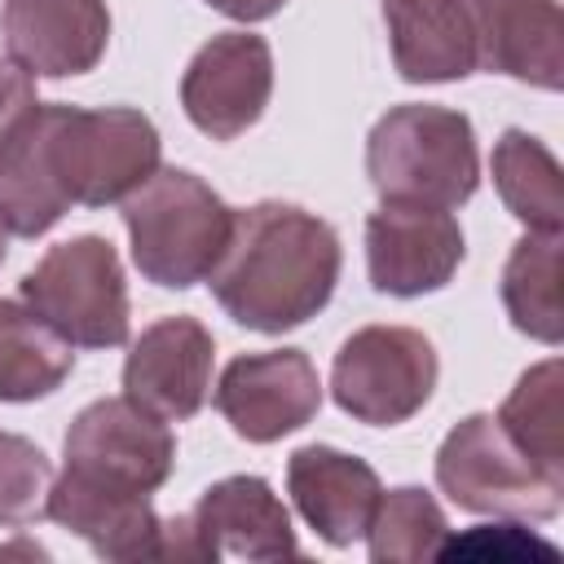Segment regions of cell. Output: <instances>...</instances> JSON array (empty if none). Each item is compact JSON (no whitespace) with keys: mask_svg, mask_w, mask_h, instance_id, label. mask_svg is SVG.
I'll use <instances>...</instances> for the list:
<instances>
[{"mask_svg":"<svg viewBox=\"0 0 564 564\" xmlns=\"http://www.w3.org/2000/svg\"><path fill=\"white\" fill-rule=\"evenodd\" d=\"M163 141L132 106L40 101L22 137L0 154V220L18 238L48 234L70 207L123 203L159 167Z\"/></svg>","mask_w":564,"mask_h":564,"instance_id":"6da1fadb","label":"cell"},{"mask_svg":"<svg viewBox=\"0 0 564 564\" xmlns=\"http://www.w3.org/2000/svg\"><path fill=\"white\" fill-rule=\"evenodd\" d=\"M339 269V234L322 216L264 198L234 212L229 242L207 273V286L238 326L282 335L330 304Z\"/></svg>","mask_w":564,"mask_h":564,"instance_id":"7a4b0ae2","label":"cell"},{"mask_svg":"<svg viewBox=\"0 0 564 564\" xmlns=\"http://www.w3.org/2000/svg\"><path fill=\"white\" fill-rule=\"evenodd\" d=\"M366 176L379 203L454 212L480 185L476 128L449 106H392L366 137Z\"/></svg>","mask_w":564,"mask_h":564,"instance_id":"3957f363","label":"cell"},{"mask_svg":"<svg viewBox=\"0 0 564 564\" xmlns=\"http://www.w3.org/2000/svg\"><path fill=\"white\" fill-rule=\"evenodd\" d=\"M119 216L132 238V264L167 291L207 282L234 229V207L207 181L163 163L119 203Z\"/></svg>","mask_w":564,"mask_h":564,"instance_id":"277c9868","label":"cell"},{"mask_svg":"<svg viewBox=\"0 0 564 564\" xmlns=\"http://www.w3.org/2000/svg\"><path fill=\"white\" fill-rule=\"evenodd\" d=\"M436 485L471 516L555 520L564 507V485L551 480L494 414H467L449 427L436 449Z\"/></svg>","mask_w":564,"mask_h":564,"instance_id":"5b68a950","label":"cell"},{"mask_svg":"<svg viewBox=\"0 0 564 564\" xmlns=\"http://www.w3.org/2000/svg\"><path fill=\"white\" fill-rule=\"evenodd\" d=\"M18 300L35 308L70 348L128 344V282L119 251L101 234H79L44 251L18 282Z\"/></svg>","mask_w":564,"mask_h":564,"instance_id":"8992f818","label":"cell"},{"mask_svg":"<svg viewBox=\"0 0 564 564\" xmlns=\"http://www.w3.org/2000/svg\"><path fill=\"white\" fill-rule=\"evenodd\" d=\"M436 348L414 326H361L330 361V397L344 414L370 427L414 419L436 388Z\"/></svg>","mask_w":564,"mask_h":564,"instance_id":"52a82bcc","label":"cell"},{"mask_svg":"<svg viewBox=\"0 0 564 564\" xmlns=\"http://www.w3.org/2000/svg\"><path fill=\"white\" fill-rule=\"evenodd\" d=\"M295 529L264 476H225L194 511L163 520V560H295Z\"/></svg>","mask_w":564,"mask_h":564,"instance_id":"ba28073f","label":"cell"},{"mask_svg":"<svg viewBox=\"0 0 564 564\" xmlns=\"http://www.w3.org/2000/svg\"><path fill=\"white\" fill-rule=\"evenodd\" d=\"M62 458V471L79 480L123 494H154L176 467V436L159 414L141 410L137 401L101 397L70 419Z\"/></svg>","mask_w":564,"mask_h":564,"instance_id":"9c48e42d","label":"cell"},{"mask_svg":"<svg viewBox=\"0 0 564 564\" xmlns=\"http://www.w3.org/2000/svg\"><path fill=\"white\" fill-rule=\"evenodd\" d=\"M273 97V48L251 31L212 35L181 75V106L212 141H234L260 123Z\"/></svg>","mask_w":564,"mask_h":564,"instance_id":"30bf717a","label":"cell"},{"mask_svg":"<svg viewBox=\"0 0 564 564\" xmlns=\"http://www.w3.org/2000/svg\"><path fill=\"white\" fill-rule=\"evenodd\" d=\"M212 401L242 441L269 445L313 423V414L322 410V379L308 352L269 348L234 357L220 370Z\"/></svg>","mask_w":564,"mask_h":564,"instance_id":"8fae6325","label":"cell"},{"mask_svg":"<svg viewBox=\"0 0 564 564\" xmlns=\"http://www.w3.org/2000/svg\"><path fill=\"white\" fill-rule=\"evenodd\" d=\"M467 256L463 229L441 207L379 203L366 216V269L379 295L414 300L449 286Z\"/></svg>","mask_w":564,"mask_h":564,"instance_id":"7c38bea8","label":"cell"},{"mask_svg":"<svg viewBox=\"0 0 564 564\" xmlns=\"http://www.w3.org/2000/svg\"><path fill=\"white\" fill-rule=\"evenodd\" d=\"M212 361H216V339L198 317L189 313L159 317L128 348L123 397L159 414L163 423H185L207 405Z\"/></svg>","mask_w":564,"mask_h":564,"instance_id":"4fadbf2b","label":"cell"},{"mask_svg":"<svg viewBox=\"0 0 564 564\" xmlns=\"http://www.w3.org/2000/svg\"><path fill=\"white\" fill-rule=\"evenodd\" d=\"M0 35L9 57L35 79L88 75L110 44L106 0H4Z\"/></svg>","mask_w":564,"mask_h":564,"instance_id":"5bb4252c","label":"cell"},{"mask_svg":"<svg viewBox=\"0 0 564 564\" xmlns=\"http://www.w3.org/2000/svg\"><path fill=\"white\" fill-rule=\"evenodd\" d=\"M476 66L555 93L564 84V22L555 0H458Z\"/></svg>","mask_w":564,"mask_h":564,"instance_id":"9a60e30c","label":"cell"},{"mask_svg":"<svg viewBox=\"0 0 564 564\" xmlns=\"http://www.w3.org/2000/svg\"><path fill=\"white\" fill-rule=\"evenodd\" d=\"M286 494L326 546H352L357 538H366L383 485L357 454H344L335 445H300L286 458Z\"/></svg>","mask_w":564,"mask_h":564,"instance_id":"2e32d148","label":"cell"},{"mask_svg":"<svg viewBox=\"0 0 564 564\" xmlns=\"http://www.w3.org/2000/svg\"><path fill=\"white\" fill-rule=\"evenodd\" d=\"M44 516L84 538L101 560H163V520L150 507V494H123L62 471L48 485Z\"/></svg>","mask_w":564,"mask_h":564,"instance_id":"e0dca14e","label":"cell"},{"mask_svg":"<svg viewBox=\"0 0 564 564\" xmlns=\"http://www.w3.org/2000/svg\"><path fill=\"white\" fill-rule=\"evenodd\" d=\"M383 26L405 84H454L476 70L471 26L458 0H383Z\"/></svg>","mask_w":564,"mask_h":564,"instance_id":"ac0fdd59","label":"cell"},{"mask_svg":"<svg viewBox=\"0 0 564 564\" xmlns=\"http://www.w3.org/2000/svg\"><path fill=\"white\" fill-rule=\"evenodd\" d=\"M494 189L502 207L529 234H560L564 229V176L560 159L524 128H507L489 154Z\"/></svg>","mask_w":564,"mask_h":564,"instance_id":"d6986e66","label":"cell"},{"mask_svg":"<svg viewBox=\"0 0 564 564\" xmlns=\"http://www.w3.org/2000/svg\"><path fill=\"white\" fill-rule=\"evenodd\" d=\"M70 344L22 300H0V401H40L70 379Z\"/></svg>","mask_w":564,"mask_h":564,"instance_id":"ffe728a7","label":"cell"},{"mask_svg":"<svg viewBox=\"0 0 564 564\" xmlns=\"http://www.w3.org/2000/svg\"><path fill=\"white\" fill-rule=\"evenodd\" d=\"M502 308L511 326L546 348L564 339L560 308V234H524L502 264Z\"/></svg>","mask_w":564,"mask_h":564,"instance_id":"44dd1931","label":"cell"},{"mask_svg":"<svg viewBox=\"0 0 564 564\" xmlns=\"http://www.w3.org/2000/svg\"><path fill=\"white\" fill-rule=\"evenodd\" d=\"M449 542V524L441 502L419 489V485H401L379 494L370 524H366V546L375 564H419L441 555V546Z\"/></svg>","mask_w":564,"mask_h":564,"instance_id":"7402d4cb","label":"cell"},{"mask_svg":"<svg viewBox=\"0 0 564 564\" xmlns=\"http://www.w3.org/2000/svg\"><path fill=\"white\" fill-rule=\"evenodd\" d=\"M502 432L551 476L564 485V436H560V361L529 366L494 414Z\"/></svg>","mask_w":564,"mask_h":564,"instance_id":"603a6c76","label":"cell"},{"mask_svg":"<svg viewBox=\"0 0 564 564\" xmlns=\"http://www.w3.org/2000/svg\"><path fill=\"white\" fill-rule=\"evenodd\" d=\"M53 467L44 449L18 432H0V529H18L44 516Z\"/></svg>","mask_w":564,"mask_h":564,"instance_id":"cb8c5ba5","label":"cell"},{"mask_svg":"<svg viewBox=\"0 0 564 564\" xmlns=\"http://www.w3.org/2000/svg\"><path fill=\"white\" fill-rule=\"evenodd\" d=\"M35 110H40L35 75H26L13 57H0V154L22 137Z\"/></svg>","mask_w":564,"mask_h":564,"instance_id":"d4e9b609","label":"cell"},{"mask_svg":"<svg viewBox=\"0 0 564 564\" xmlns=\"http://www.w3.org/2000/svg\"><path fill=\"white\" fill-rule=\"evenodd\" d=\"M203 4H212L216 13H225V18H234V22H264V18H273L286 0H203Z\"/></svg>","mask_w":564,"mask_h":564,"instance_id":"484cf974","label":"cell"},{"mask_svg":"<svg viewBox=\"0 0 564 564\" xmlns=\"http://www.w3.org/2000/svg\"><path fill=\"white\" fill-rule=\"evenodd\" d=\"M4 247H9V229H4V220H0V264H4Z\"/></svg>","mask_w":564,"mask_h":564,"instance_id":"4316f807","label":"cell"}]
</instances>
